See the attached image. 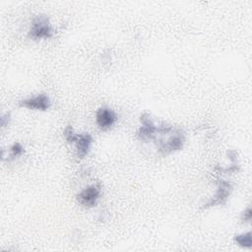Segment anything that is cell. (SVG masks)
I'll return each instance as SVG.
<instances>
[{
	"label": "cell",
	"mask_w": 252,
	"mask_h": 252,
	"mask_svg": "<svg viewBox=\"0 0 252 252\" xmlns=\"http://www.w3.org/2000/svg\"><path fill=\"white\" fill-rule=\"evenodd\" d=\"M64 137L68 143H73L76 146L77 157L79 158H84L90 152L91 146L93 144V137L89 133L84 134H76L73 131L71 125L66 126L64 129Z\"/></svg>",
	"instance_id": "cell-1"
},
{
	"label": "cell",
	"mask_w": 252,
	"mask_h": 252,
	"mask_svg": "<svg viewBox=\"0 0 252 252\" xmlns=\"http://www.w3.org/2000/svg\"><path fill=\"white\" fill-rule=\"evenodd\" d=\"M53 35V29L50 24V20L46 15L35 16L31 24L28 37L33 40L42 38H50Z\"/></svg>",
	"instance_id": "cell-2"
},
{
	"label": "cell",
	"mask_w": 252,
	"mask_h": 252,
	"mask_svg": "<svg viewBox=\"0 0 252 252\" xmlns=\"http://www.w3.org/2000/svg\"><path fill=\"white\" fill-rule=\"evenodd\" d=\"M184 143H185L184 132L181 129L173 128V130L168 134V137L165 140L160 139L158 141V150L161 155L166 156L170 153L181 150L184 146Z\"/></svg>",
	"instance_id": "cell-3"
},
{
	"label": "cell",
	"mask_w": 252,
	"mask_h": 252,
	"mask_svg": "<svg viewBox=\"0 0 252 252\" xmlns=\"http://www.w3.org/2000/svg\"><path fill=\"white\" fill-rule=\"evenodd\" d=\"M216 183H217V192L212 199H210L207 203H205L202 206L203 209H209L211 207L224 205L228 200L233 189L231 183L223 179H219L216 181Z\"/></svg>",
	"instance_id": "cell-4"
},
{
	"label": "cell",
	"mask_w": 252,
	"mask_h": 252,
	"mask_svg": "<svg viewBox=\"0 0 252 252\" xmlns=\"http://www.w3.org/2000/svg\"><path fill=\"white\" fill-rule=\"evenodd\" d=\"M141 127L138 130V138L140 141L148 143L156 138L158 134V126L154 123L149 113L144 112L140 116Z\"/></svg>",
	"instance_id": "cell-5"
},
{
	"label": "cell",
	"mask_w": 252,
	"mask_h": 252,
	"mask_svg": "<svg viewBox=\"0 0 252 252\" xmlns=\"http://www.w3.org/2000/svg\"><path fill=\"white\" fill-rule=\"evenodd\" d=\"M101 193V187L99 184H93L83 189L77 194V201L85 208H93L96 205Z\"/></svg>",
	"instance_id": "cell-6"
},
{
	"label": "cell",
	"mask_w": 252,
	"mask_h": 252,
	"mask_svg": "<svg viewBox=\"0 0 252 252\" xmlns=\"http://www.w3.org/2000/svg\"><path fill=\"white\" fill-rule=\"evenodd\" d=\"M19 105L32 110L45 111L51 106V99L46 94H38L35 96L20 100Z\"/></svg>",
	"instance_id": "cell-7"
},
{
	"label": "cell",
	"mask_w": 252,
	"mask_h": 252,
	"mask_svg": "<svg viewBox=\"0 0 252 252\" xmlns=\"http://www.w3.org/2000/svg\"><path fill=\"white\" fill-rule=\"evenodd\" d=\"M117 121V115L111 108L107 106L99 107L95 113V122L102 131L110 129Z\"/></svg>",
	"instance_id": "cell-8"
},
{
	"label": "cell",
	"mask_w": 252,
	"mask_h": 252,
	"mask_svg": "<svg viewBox=\"0 0 252 252\" xmlns=\"http://www.w3.org/2000/svg\"><path fill=\"white\" fill-rule=\"evenodd\" d=\"M234 242L243 248H251L252 240H251V231H247L244 233L234 235Z\"/></svg>",
	"instance_id": "cell-9"
},
{
	"label": "cell",
	"mask_w": 252,
	"mask_h": 252,
	"mask_svg": "<svg viewBox=\"0 0 252 252\" xmlns=\"http://www.w3.org/2000/svg\"><path fill=\"white\" fill-rule=\"evenodd\" d=\"M24 153H25V148L23 147V145L19 142H16L10 147V153L7 156V160H9V161L13 160V159L21 157Z\"/></svg>",
	"instance_id": "cell-10"
},
{
	"label": "cell",
	"mask_w": 252,
	"mask_h": 252,
	"mask_svg": "<svg viewBox=\"0 0 252 252\" xmlns=\"http://www.w3.org/2000/svg\"><path fill=\"white\" fill-rule=\"evenodd\" d=\"M251 217H252V212H251V208L248 207L241 215V220L242 221H246L249 222L251 220Z\"/></svg>",
	"instance_id": "cell-11"
},
{
	"label": "cell",
	"mask_w": 252,
	"mask_h": 252,
	"mask_svg": "<svg viewBox=\"0 0 252 252\" xmlns=\"http://www.w3.org/2000/svg\"><path fill=\"white\" fill-rule=\"evenodd\" d=\"M11 121V114L10 113H4L1 116V126L6 127Z\"/></svg>",
	"instance_id": "cell-12"
}]
</instances>
